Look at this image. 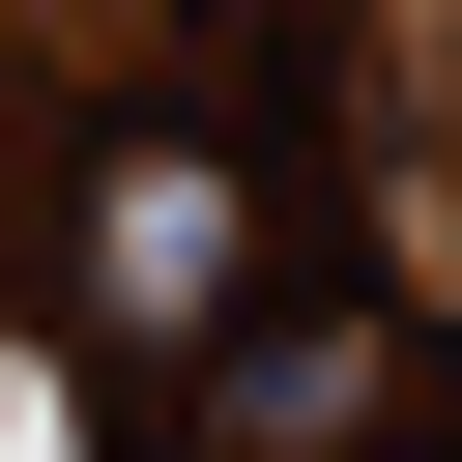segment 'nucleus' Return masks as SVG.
Segmentation results:
<instances>
[{
    "label": "nucleus",
    "instance_id": "nucleus-1",
    "mask_svg": "<svg viewBox=\"0 0 462 462\" xmlns=\"http://www.w3.org/2000/svg\"><path fill=\"white\" fill-rule=\"evenodd\" d=\"M231 289H260V231H231V173H173V144H144V173L87 202V318H116V346H202Z\"/></svg>",
    "mask_w": 462,
    "mask_h": 462
}]
</instances>
